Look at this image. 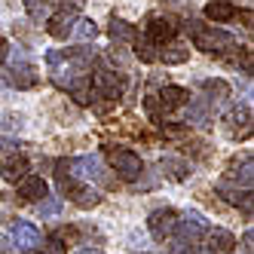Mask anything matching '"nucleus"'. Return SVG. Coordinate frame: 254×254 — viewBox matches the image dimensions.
I'll use <instances>...</instances> for the list:
<instances>
[{"label":"nucleus","mask_w":254,"mask_h":254,"mask_svg":"<svg viewBox=\"0 0 254 254\" xmlns=\"http://www.w3.org/2000/svg\"><path fill=\"white\" fill-rule=\"evenodd\" d=\"M205 19L208 22H214V25H224V22H230L233 15H236V6L230 3V0H211V3H205Z\"/></svg>","instance_id":"15"},{"label":"nucleus","mask_w":254,"mask_h":254,"mask_svg":"<svg viewBox=\"0 0 254 254\" xmlns=\"http://www.w3.org/2000/svg\"><path fill=\"white\" fill-rule=\"evenodd\" d=\"M178 217H181V214H178ZM175 233H178V239H184V242H196V239H202V236L208 233V221H205L199 211H187V214L178 221Z\"/></svg>","instance_id":"7"},{"label":"nucleus","mask_w":254,"mask_h":254,"mask_svg":"<svg viewBox=\"0 0 254 254\" xmlns=\"http://www.w3.org/2000/svg\"><path fill=\"white\" fill-rule=\"evenodd\" d=\"M6 56H9V46H6V40H0V64L6 62Z\"/></svg>","instance_id":"29"},{"label":"nucleus","mask_w":254,"mask_h":254,"mask_svg":"<svg viewBox=\"0 0 254 254\" xmlns=\"http://www.w3.org/2000/svg\"><path fill=\"white\" fill-rule=\"evenodd\" d=\"M95 34H98V25L92 19H77L70 37H77V40H95Z\"/></svg>","instance_id":"21"},{"label":"nucleus","mask_w":254,"mask_h":254,"mask_svg":"<svg viewBox=\"0 0 254 254\" xmlns=\"http://www.w3.org/2000/svg\"><path fill=\"white\" fill-rule=\"evenodd\" d=\"M12 245H9V239H6V236H0V254H3V251H9Z\"/></svg>","instance_id":"30"},{"label":"nucleus","mask_w":254,"mask_h":254,"mask_svg":"<svg viewBox=\"0 0 254 254\" xmlns=\"http://www.w3.org/2000/svg\"><path fill=\"white\" fill-rule=\"evenodd\" d=\"M59 181H62V190L70 196V202L80 205V208H95L101 202V193L92 184H74V178L64 175V166H59Z\"/></svg>","instance_id":"2"},{"label":"nucleus","mask_w":254,"mask_h":254,"mask_svg":"<svg viewBox=\"0 0 254 254\" xmlns=\"http://www.w3.org/2000/svg\"><path fill=\"white\" fill-rule=\"evenodd\" d=\"M184 120H187V123H193V126L208 123V101H187Z\"/></svg>","instance_id":"20"},{"label":"nucleus","mask_w":254,"mask_h":254,"mask_svg":"<svg viewBox=\"0 0 254 254\" xmlns=\"http://www.w3.org/2000/svg\"><path fill=\"white\" fill-rule=\"evenodd\" d=\"M107 34H111L117 43H135V40H138L135 25H129L126 19H114V22H111V28H107Z\"/></svg>","instance_id":"18"},{"label":"nucleus","mask_w":254,"mask_h":254,"mask_svg":"<svg viewBox=\"0 0 254 254\" xmlns=\"http://www.w3.org/2000/svg\"><path fill=\"white\" fill-rule=\"evenodd\" d=\"M74 22H77V15H74V12L59 9L56 15H49V19H46V31H49V37H56V40H67L70 34H74Z\"/></svg>","instance_id":"11"},{"label":"nucleus","mask_w":254,"mask_h":254,"mask_svg":"<svg viewBox=\"0 0 254 254\" xmlns=\"http://www.w3.org/2000/svg\"><path fill=\"white\" fill-rule=\"evenodd\" d=\"M202 92L211 95L214 101H224V98H230V86L224 80H202Z\"/></svg>","instance_id":"22"},{"label":"nucleus","mask_w":254,"mask_h":254,"mask_svg":"<svg viewBox=\"0 0 254 254\" xmlns=\"http://www.w3.org/2000/svg\"><path fill=\"white\" fill-rule=\"evenodd\" d=\"M175 34H178V28L172 25V19H166V15H153V19L147 22V40H150L153 46H166V43H172Z\"/></svg>","instance_id":"9"},{"label":"nucleus","mask_w":254,"mask_h":254,"mask_svg":"<svg viewBox=\"0 0 254 254\" xmlns=\"http://www.w3.org/2000/svg\"><path fill=\"white\" fill-rule=\"evenodd\" d=\"M233 248H236V236L230 230H208L205 233L202 254H233Z\"/></svg>","instance_id":"10"},{"label":"nucleus","mask_w":254,"mask_h":254,"mask_svg":"<svg viewBox=\"0 0 254 254\" xmlns=\"http://www.w3.org/2000/svg\"><path fill=\"white\" fill-rule=\"evenodd\" d=\"M52 3H56V0H25V9L34 22H46L52 15Z\"/></svg>","instance_id":"19"},{"label":"nucleus","mask_w":254,"mask_h":254,"mask_svg":"<svg viewBox=\"0 0 254 254\" xmlns=\"http://www.w3.org/2000/svg\"><path fill=\"white\" fill-rule=\"evenodd\" d=\"M190 40L199 52H208V56H224V52L239 46L236 34L214 28V25H199V22H190Z\"/></svg>","instance_id":"1"},{"label":"nucleus","mask_w":254,"mask_h":254,"mask_svg":"<svg viewBox=\"0 0 254 254\" xmlns=\"http://www.w3.org/2000/svg\"><path fill=\"white\" fill-rule=\"evenodd\" d=\"M37 251H40V254H67V251H64V245H62V236H52V239H49V242H43Z\"/></svg>","instance_id":"25"},{"label":"nucleus","mask_w":254,"mask_h":254,"mask_svg":"<svg viewBox=\"0 0 254 254\" xmlns=\"http://www.w3.org/2000/svg\"><path fill=\"white\" fill-rule=\"evenodd\" d=\"M74 254H101V251H98V248H77Z\"/></svg>","instance_id":"31"},{"label":"nucleus","mask_w":254,"mask_h":254,"mask_svg":"<svg viewBox=\"0 0 254 254\" xmlns=\"http://www.w3.org/2000/svg\"><path fill=\"white\" fill-rule=\"evenodd\" d=\"M233 178H236V181H242V187H245V190L251 187V156L242 159V172H233Z\"/></svg>","instance_id":"26"},{"label":"nucleus","mask_w":254,"mask_h":254,"mask_svg":"<svg viewBox=\"0 0 254 254\" xmlns=\"http://www.w3.org/2000/svg\"><path fill=\"white\" fill-rule=\"evenodd\" d=\"M64 166L70 169V175H77V178H86V181H92V178H101V156H77V159H70L64 162Z\"/></svg>","instance_id":"12"},{"label":"nucleus","mask_w":254,"mask_h":254,"mask_svg":"<svg viewBox=\"0 0 254 254\" xmlns=\"http://www.w3.org/2000/svg\"><path fill=\"white\" fill-rule=\"evenodd\" d=\"M156 59H159V62H166V64H184V62L190 59V49L172 40V43L162 46V52H156Z\"/></svg>","instance_id":"16"},{"label":"nucleus","mask_w":254,"mask_h":254,"mask_svg":"<svg viewBox=\"0 0 254 254\" xmlns=\"http://www.w3.org/2000/svg\"><path fill=\"white\" fill-rule=\"evenodd\" d=\"M162 169H172V178L175 181H181V178H184V172H187V166H184V162H178V159H166V162H162Z\"/></svg>","instance_id":"28"},{"label":"nucleus","mask_w":254,"mask_h":254,"mask_svg":"<svg viewBox=\"0 0 254 254\" xmlns=\"http://www.w3.org/2000/svg\"><path fill=\"white\" fill-rule=\"evenodd\" d=\"M19 196L28 199V202H40V199L49 196V187H46V181L37 178V175H25L19 181Z\"/></svg>","instance_id":"13"},{"label":"nucleus","mask_w":254,"mask_h":254,"mask_svg":"<svg viewBox=\"0 0 254 254\" xmlns=\"http://www.w3.org/2000/svg\"><path fill=\"white\" fill-rule=\"evenodd\" d=\"M0 175H3L9 184H19V181L28 175V159H25V156H19V153H12L9 159L0 162Z\"/></svg>","instance_id":"14"},{"label":"nucleus","mask_w":254,"mask_h":254,"mask_svg":"<svg viewBox=\"0 0 254 254\" xmlns=\"http://www.w3.org/2000/svg\"><path fill=\"white\" fill-rule=\"evenodd\" d=\"M175 227H178V211L175 208H156L147 217V230L153 233V239H159V242H166L169 236H175Z\"/></svg>","instance_id":"5"},{"label":"nucleus","mask_w":254,"mask_h":254,"mask_svg":"<svg viewBox=\"0 0 254 254\" xmlns=\"http://www.w3.org/2000/svg\"><path fill=\"white\" fill-rule=\"evenodd\" d=\"M12 242L19 245L22 251H37V248L43 245V236H40V230L34 227V224L15 221V224H12Z\"/></svg>","instance_id":"8"},{"label":"nucleus","mask_w":254,"mask_h":254,"mask_svg":"<svg viewBox=\"0 0 254 254\" xmlns=\"http://www.w3.org/2000/svg\"><path fill=\"white\" fill-rule=\"evenodd\" d=\"M92 92L101 95V98H111L117 101L120 92H123V80L117 77V70H107V67H98L92 74Z\"/></svg>","instance_id":"6"},{"label":"nucleus","mask_w":254,"mask_h":254,"mask_svg":"<svg viewBox=\"0 0 254 254\" xmlns=\"http://www.w3.org/2000/svg\"><path fill=\"white\" fill-rule=\"evenodd\" d=\"M62 211V199L59 196H52V199H46V202H40V214L43 217H52V214H59Z\"/></svg>","instance_id":"27"},{"label":"nucleus","mask_w":254,"mask_h":254,"mask_svg":"<svg viewBox=\"0 0 254 254\" xmlns=\"http://www.w3.org/2000/svg\"><path fill=\"white\" fill-rule=\"evenodd\" d=\"M187 101H190V92H187V89H181V86H166L159 92V104L166 107V111L181 107V104H187Z\"/></svg>","instance_id":"17"},{"label":"nucleus","mask_w":254,"mask_h":254,"mask_svg":"<svg viewBox=\"0 0 254 254\" xmlns=\"http://www.w3.org/2000/svg\"><path fill=\"white\" fill-rule=\"evenodd\" d=\"M248 107H233V111L227 114V123L233 126V129H236V126H242V129H248Z\"/></svg>","instance_id":"24"},{"label":"nucleus","mask_w":254,"mask_h":254,"mask_svg":"<svg viewBox=\"0 0 254 254\" xmlns=\"http://www.w3.org/2000/svg\"><path fill=\"white\" fill-rule=\"evenodd\" d=\"M111 169L120 175V178H126V181H135L141 172H144V162H141V156L138 153H132V150H111Z\"/></svg>","instance_id":"4"},{"label":"nucleus","mask_w":254,"mask_h":254,"mask_svg":"<svg viewBox=\"0 0 254 254\" xmlns=\"http://www.w3.org/2000/svg\"><path fill=\"white\" fill-rule=\"evenodd\" d=\"M6 80H9L12 86H19V89H31L34 83H37V70H34V64L28 62L25 52L12 49V62H9V74H6Z\"/></svg>","instance_id":"3"},{"label":"nucleus","mask_w":254,"mask_h":254,"mask_svg":"<svg viewBox=\"0 0 254 254\" xmlns=\"http://www.w3.org/2000/svg\"><path fill=\"white\" fill-rule=\"evenodd\" d=\"M135 46H138L135 52H138L141 62H156V46H153L147 37H144V40H135Z\"/></svg>","instance_id":"23"}]
</instances>
